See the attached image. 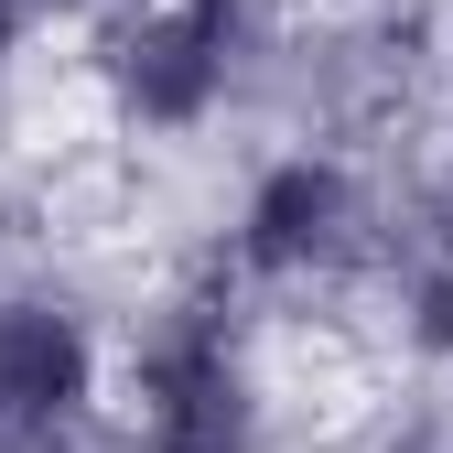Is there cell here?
<instances>
[{"label": "cell", "mask_w": 453, "mask_h": 453, "mask_svg": "<svg viewBox=\"0 0 453 453\" xmlns=\"http://www.w3.org/2000/svg\"><path fill=\"white\" fill-rule=\"evenodd\" d=\"M108 453H280L270 388V303L238 292L216 259L151 292L97 367Z\"/></svg>", "instance_id": "cell-1"}, {"label": "cell", "mask_w": 453, "mask_h": 453, "mask_svg": "<svg viewBox=\"0 0 453 453\" xmlns=\"http://www.w3.org/2000/svg\"><path fill=\"white\" fill-rule=\"evenodd\" d=\"M367 259H378V162L324 130H292L280 151H259L216 226V270L238 292H259L270 313L346 303L367 280Z\"/></svg>", "instance_id": "cell-2"}, {"label": "cell", "mask_w": 453, "mask_h": 453, "mask_svg": "<svg viewBox=\"0 0 453 453\" xmlns=\"http://www.w3.org/2000/svg\"><path fill=\"white\" fill-rule=\"evenodd\" d=\"M108 12H130V0H22V22H33V33H97Z\"/></svg>", "instance_id": "cell-3"}, {"label": "cell", "mask_w": 453, "mask_h": 453, "mask_svg": "<svg viewBox=\"0 0 453 453\" xmlns=\"http://www.w3.org/2000/svg\"><path fill=\"white\" fill-rule=\"evenodd\" d=\"M22 43H33V22H22V0H0V87H12V65H22Z\"/></svg>", "instance_id": "cell-4"}]
</instances>
